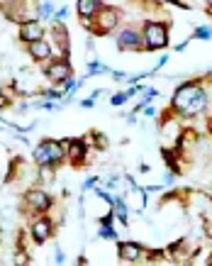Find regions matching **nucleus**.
<instances>
[{
	"label": "nucleus",
	"instance_id": "nucleus-1",
	"mask_svg": "<svg viewBox=\"0 0 212 266\" xmlns=\"http://www.w3.org/2000/svg\"><path fill=\"white\" fill-rule=\"evenodd\" d=\"M205 103H207L205 91L197 88V86H193V83H183L173 93V105L183 115H197L200 110H205Z\"/></svg>",
	"mask_w": 212,
	"mask_h": 266
},
{
	"label": "nucleus",
	"instance_id": "nucleus-2",
	"mask_svg": "<svg viewBox=\"0 0 212 266\" xmlns=\"http://www.w3.org/2000/svg\"><path fill=\"white\" fill-rule=\"evenodd\" d=\"M64 156V149H61V144L59 142H44V144H39L37 149H35V159L39 161V166H49V164H56L59 159Z\"/></svg>",
	"mask_w": 212,
	"mask_h": 266
},
{
	"label": "nucleus",
	"instance_id": "nucleus-3",
	"mask_svg": "<svg viewBox=\"0 0 212 266\" xmlns=\"http://www.w3.org/2000/svg\"><path fill=\"white\" fill-rule=\"evenodd\" d=\"M144 42H146L149 49H163L166 42H168V37H166V27L159 25V22L146 25V30H144Z\"/></svg>",
	"mask_w": 212,
	"mask_h": 266
},
{
	"label": "nucleus",
	"instance_id": "nucleus-4",
	"mask_svg": "<svg viewBox=\"0 0 212 266\" xmlns=\"http://www.w3.org/2000/svg\"><path fill=\"white\" fill-rule=\"evenodd\" d=\"M20 37L25 39V42H37V39H42V25L39 22H27V25H22V30H20Z\"/></svg>",
	"mask_w": 212,
	"mask_h": 266
},
{
	"label": "nucleus",
	"instance_id": "nucleus-5",
	"mask_svg": "<svg viewBox=\"0 0 212 266\" xmlns=\"http://www.w3.org/2000/svg\"><path fill=\"white\" fill-rule=\"evenodd\" d=\"M49 78H54V81H69L71 78V69H69V64H54V66H49Z\"/></svg>",
	"mask_w": 212,
	"mask_h": 266
},
{
	"label": "nucleus",
	"instance_id": "nucleus-6",
	"mask_svg": "<svg viewBox=\"0 0 212 266\" xmlns=\"http://www.w3.org/2000/svg\"><path fill=\"white\" fill-rule=\"evenodd\" d=\"M27 200H30V205L35 208V210H47L49 208V195L47 193H42V190H32L30 195H27Z\"/></svg>",
	"mask_w": 212,
	"mask_h": 266
},
{
	"label": "nucleus",
	"instance_id": "nucleus-7",
	"mask_svg": "<svg viewBox=\"0 0 212 266\" xmlns=\"http://www.w3.org/2000/svg\"><path fill=\"white\" fill-rule=\"evenodd\" d=\"M32 234H35L37 242H47L49 234H52V222H49V220H39V222H35Z\"/></svg>",
	"mask_w": 212,
	"mask_h": 266
},
{
	"label": "nucleus",
	"instance_id": "nucleus-8",
	"mask_svg": "<svg viewBox=\"0 0 212 266\" xmlns=\"http://www.w3.org/2000/svg\"><path fill=\"white\" fill-rule=\"evenodd\" d=\"M100 0H78V15L81 18H93L98 13Z\"/></svg>",
	"mask_w": 212,
	"mask_h": 266
},
{
	"label": "nucleus",
	"instance_id": "nucleus-9",
	"mask_svg": "<svg viewBox=\"0 0 212 266\" xmlns=\"http://www.w3.org/2000/svg\"><path fill=\"white\" fill-rule=\"evenodd\" d=\"M120 256H122L124 261H137V256H139V247L132 244V242H122V244H120Z\"/></svg>",
	"mask_w": 212,
	"mask_h": 266
},
{
	"label": "nucleus",
	"instance_id": "nucleus-10",
	"mask_svg": "<svg viewBox=\"0 0 212 266\" xmlns=\"http://www.w3.org/2000/svg\"><path fill=\"white\" fill-rule=\"evenodd\" d=\"M137 44H139V35H137V32L124 30V32L120 35V47H122V49H134Z\"/></svg>",
	"mask_w": 212,
	"mask_h": 266
},
{
	"label": "nucleus",
	"instance_id": "nucleus-11",
	"mask_svg": "<svg viewBox=\"0 0 212 266\" xmlns=\"http://www.w3.org/2000/svg\"><path fill=\"white\" fill-rule=\"evenodd\" d=\"M30 52H32V57H35V59H47L52 49H49V44H47V42L37 39V42H32V44H30Z\"/></svg>",
	"mask_w": 212,
	"mask_h": 266
},
{
	"label": "nucleus",
	"instance_id": "nucleus-12",
	"mask_svg": "<svg viewBox=\"0 0 212 266\" xmlns=\"http://www.w3.org/2000/svg\"><path fill=\"white\" fill-rule=\"evenodd\" d=\"M83 154H86V144L83 142H73L71 144V156L78 161V159H83Z\"/></svg>",
	"mask_w": 212,
	"mask_h": 266
},
{
	"label": "nucleus",
	"instance_id": "nucleus-13",
	"mask_svg": "<svg viewBox=\"0 0 212 266\" xmlns=\"http://www.w3.org/2000/svg\"><path fill=\"white\" fill-rule=\"evenodd\" d=\"M115 203V210H117V217L122 220V222H127V208H124V203L122 200H112Z\"/></svg>",
	"mask_w": 212,
	"mask_h": 266
},
{
	"label": "nucleus",
	"instance_id": "nucleus-14",
	"mask_svg": "<svg viewBox=\"0 0 212 266\" xmlns=\"http://www.w3.org/2000/svg\"><path fill=\"white\" fill-rule=\"evenodd\" d=\"M115 15H117L115 10H107V13H105V18H103V27H105V30L115 25V22H112V20H115Z\"/></svg>",
	"mask_w": 212,
	"mask_h": 266
},
{
	"label": "nucleus",
	"instance_id": "nucleus-15",
	"mask_svg": "<svg viewBox=\"0 0 212 266\" xmlns=\"http://www.w3.org/2000/svg\"><path fill=\"white\" fill-rule=\"evenodd\" d=\"M195 37H200V39H207V37H212V30L202 27V30H197V32H195Z\"/></svg>",
	"mask_w": 212,
	"mask_h": 266
},
{
	"label": "nucleus",
	"instance_id": "nucleus-16",
	"mask_svg": "<svg viewBox=\"0 0 212 266\" xmlns=\"http://www.w3.org/2000/svg\"><path fill=\"white\" fill-rule=\"evenodd\" d=\"M105 71H107V69H105L103 64H93V66H90V74H105Z\"/></svg>",
	"mask_w": 212,
	"mask_h": 266
},
{
	"label": "nucleus",
	"instance_id": "nucleus-17",
	"mask_svg": "<svg viewBox=\"0 0 212 266\" xmlns=\"http://www.w3.org/2000/svg\"><path fill=\"white\" fill-rule=\"evenodd\" d=\"M100 237H105V239H112V237H115V232H112V229L105 225V227H103V232H100Z\"/></svg>",
	"mask_w": 212,
	"mask_h": 266
},
{
	"label": "nucleus",
	"instance_id": "nucleus-18",
	"mask_svg": "<svg viewBox=\"0 0 212 266\" xmlns=\"http://www.w3.org/2000/svg\"><path fill=\"white\" fill-rule=\"evenodd\" d=\"M3 105H5V98H3V95H0V108H3Z\"/></svg>",
	"mask_w": 212,
	"mask_h": 266
},
{
	"label": "nucleus",
	"instance_id": "nucleus-19",
	"mask_svg": "<svg viewBox=\"0 0 212 266\" xmlns=\"http://www.w3.org/2000/svg\"><path fill=\"white\" fill-rule=\"evenodd\" d=\"M163 3H176V0H163Z\"/></svg>",
	"mask_w": 212,
	"mask_h": 266
},
{
	"label": "nucleus",
	"instance_id": "nucleus-20",
	"mask_svg": "<svg viewBox=\"0 0 212 266\" xmlns=\"http://www.w3.org/2000/svg\"><path fill=\"white\" fill-rule=\"evenodd\" d=\"M210 132H212V120H210Z\"/></svg>",
	"mask_w": 212,
	"mask_h": 266
},
{
	"label": "nucleus",
	"instance_id": "nucleus-21",
	"mask_svg": "<svg viewBox=\"0 0 212 266\" xmlns=\"http://www.w3.org/2000/svg\"><path fill=\"white\" fill-rule=\"evenodd\" d=\"M207 3H210V5H212V0H207Z\"/></svg>",
	"mask_w": 212,
	"mask_h": 266
}]
</instances>
